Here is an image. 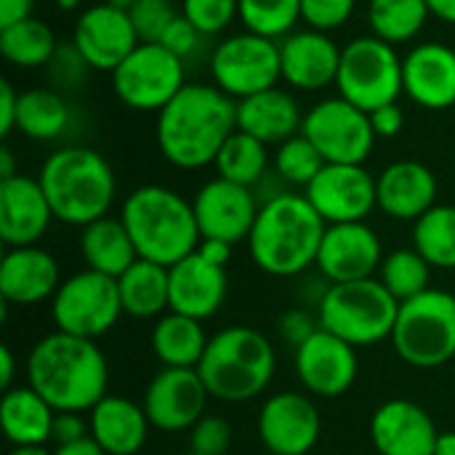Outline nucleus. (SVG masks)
Masks as SVG:
<instances>
[{
    "instance_id": "50",
    "label": "nucleus",
    "mask_w": 455,
    "mask_h": 455,
    "mask_svg": "<svg viewBox=\"0 0 455 455\" xmlns=\"http://www.w3.org/2000/svg\"><path fill=\"white\" fill-rule=\"evenodd\" d=\"M368 115H371V125H373L376 136H381V139H392L405 128V112H403V107L397 101L384 104V107H379V109H373Z\"/></svg>"
},
{
    "instance_id": "53",
    "label": "nucleus",
    "mask_w": 455,
    "mask_h": 455,
    "mask_svg": "<svg viewBox=\"0 0 455 455\" xmlns=\"http://www.w3.org/2000/svg\"><path fill=\"white\" fill-rule=\"evenodd\" d=\"M32 3L35 0H0V27L29 19L32 16Z\"/></svg>"
},
{
    "instance_id": "17",
    "label": "nucleus",
    "mask_w": 455,
    "mask_h": 455,
    "mask_svg": "<svg viewBox=\"0 0 455 455\" xmlns=\"http://www.w3.org/2000/svg\"><path fill=\"white\" fill-rule=\"evenodd\" d=\"M72 43L91 69L115 72L133 53L139 37L125 11L109 3H96L77 16Z\"/></svg>"
},
{
    "instance_id": "19",
    "label": "nucleus",
    "mask_w": 455,
    "mask_h": 455,
    "mask_svg": "<svg viewBox=\"0 0 455 455\" xmlns=\"http://www.w3.org/2000/svg\"><path fill=\"white\" fill-rule=\"evenodd\" d=\"M357 349L320 328L296 349V373L307 392L333 400L352 389L357 379Z\"/></svg>"
},
{
    "instance_id": "47",
    "label": "nucleus",
    "mask_w": 455,
    "mask_h": 455,
    "mask_svg": "<svg viewBox=\"0 0 455 455\" xmlns=\"http://www.w3.org/2000/svg\"><path fill=\"white\" fill-rule=\"evenodd\" d=\"M203 37H205V35H203L187 16L179 13V16L171 21V27L165 29L160 45H165V48H168L171 53H176L179 59H189L192 53H197Z\"/></svg>"
},
{
    "instance_id": "51",
    "label": "nucleus",
    "mask_w": 455,
    "mask_h": 455,
    "mask_svg": "<svg viewBox=\"0 0 455 455\" xmlns=\"http://www.w3.org/2000/svg\"><path fill=\"white\" fill-rule=\"evenodd\" d=\"M16 115H19V93L8 80L0 83V136L5 139L16 128Z\"/></svg>"
},
{
    "instance_id": "22",
    "label": "nucleus",
    "mask_w": 455,
    "mask_h": 455,
    "mask_svg": "<svg viewBox=\"0 0 455 455\" xmlns=\"http://www.w3.org/2000/svg\"><path fill=\"white\" fill-rule=\"evenodd\" d=\"M437 437L432 416L411 400H389L371 419V440L379 455H435Z\"/></svg>"
},
{
    "instance_id": "4",
    "label": "nucleus",
    "mask_w": 455,
    "mask_h": 455,
    "mask_svg": "<svg viewBox=\"0 0 455 455\" xmlns=\"http://www.w3.org/2000/svg\"><path fill=\"white\" fill-rule=\"evenodd\" d=\"M37 181L59 221L88 227L104 216L117 195V179L104 155L91 147H61L51 152Z\"/></svg>"
},
{
    "instance_id": "31",
    "label": "nucleus",
    "mask_w": 455,
    "mask_h": 455,
    "mask_svg": "<svg viewBox=\"0 0 455 455\" xmlns=\"http://www.w3.org/2000/svg\"><path fill=\"white\" fill-rule=\"evenodd\" d=\"M80 253H83L88 269L109 275L115 280L139 261L136 245H133L123 219H112V216H104V219L83 227Z\"/></svg>"
},
{
    "instance_id": "33",
    "label": "nucleus",
    "mask_w": 455,
    "mask_h": 455,
    "mask_svg": "<svg viewBox=\"0 0 455 455\" xmlns=\"http://www.w3.org/2000/svg\"><path fill=\"white\" fill-rule=\"evenodd\" d=\"M208 341L203 323L179 312L163 315L152 328V349L165 368H197Z\"/></svg>"
},
{
    "instance_id": "23",
    "label": "nucleus",
    "mask_w": 455,
    "mask_h": 455,
    "mask_svg": "<svg viewBox=\"0 0 455 455\" xmlns=\"http://www.w3.org/2000/svg\"><path fill=\"white\" fill-rule=\"evenodd\" d=\"M53 219L56 216L37 179L19 173L0 181V240L8 248L35 245Z\"/></svg>"
},
{
    "instance_id": "16",
    "label": "nucleus",
    "mask_w": 455,
    "mask_h": 455,
    "mask_svg": "<svg viewBox=\"0 0 455 455\" xmlns=\"http://www.w3.org/2000/svg\"><path fill=\"white\" fill-rule=\"evenodd\" d=\"M192 208L203 240H224L235 245L248 240L261 205H256L251 187H240L219 176L200 187Z\"/></svg>"
},
{
    "instance_id": "45",
    "label": "nucleus",
    "mask_w": 455,
    "mask_h": 455,
    "mask_svg": "<svg viewBox=\"0 0 455 455\" xmlns=\"http://www.w3.org/2000/svg\"><path fill=\"white\" fill-rule=\"evenodd\" d=\"M189 432L192 453L197 455H227L232 445V427L221 416H203Z\"/></svg>"
},
{
    "instance_id": "6",
    "label": "nucleus",
    "mask_w": 455,
    "mask_h": 455,
    "mask_svg": "<svg viewBox=\"0 0 455 455\" xmlns=\"http://www.w3.org/2000/svg\"><path fill=\"white\" fill-rule=\"evenodd\" d=\"M197 373L213 400L248 403L272 384L275 349L256 328H224L208 341Z\"/></svg>"
},
{
    "instance_id": "57",
    "label": "nucleus",
    "mask_w": 455,
    "mask_h": 455,
    "mask_svg": "<svg viewBox=\"0 0 455 455\" xmlns=\"http://www.w3.org/2000/svg\"><path fill=\"white\" fill-rule=\"evenodd\" d=\"M13 176H19V173H16L13 155H11V149H8V147H3V149H0V181L13 179Z\"/></svg>"
},
{
    "instance_id": "2",
    "label": "nucleus",
    "mask_w": 455,
    "mask_h": 455,
    "mask_svg": "<svg viewBox=\"0 0 455 455\" xmlns=\"http://www.w3.org/2000/svg\"><path fill=\"white\" fill-rule=\"evenodd\" d=\"M109 368L93 339L51 333L27 357V387L56 413H83L107 397Z\"/></svg>"
},
{
    "instance_id": "13",
    "label": "nucleus",
    "mask_w": 455,
    "mask_h": 455,
    "mask_svg": "<svg viewBox=\"0 0 455 455\" xmlns=\"http://www.w3.org/2000/svg\"><path fill=\"white\" fill-rule=\"evenodd\" d=\"M301 133L315 144L325 163L363 165L376 144L371 115L347 99H325L304 115Z\"/></svg>"
},
{
    "instance_id": "25",
    "label": "nucleus",
    "mask_w": 455,
    "mask_h": 455,
    "mask_svg": "<svg viewBox=\"0 0 455 455\" xmlns=\"http://www.w3.org/2000/svg\"><path fill=\"white\" fill-rule=\"evenodd\" d=\"M59 285H61L59 264L48 251L37 245L5 251L0 261V296L5 304H19V307L40 304L56 296Z\"/></svg>"
},
{
    "instance_id": "61",
    "label": "nucleus",
    "mask_w": 455,
    "mask_h": 455,
    "mask_svg": "<svg viewBox=\"0 0 455 455\" xmlns=\"http://www.w3.org/2000/svg\"><path fill=\"white\" fill-rule=\"evenodd\" d=\"M80 3H83V0H56V5H59L61 11H75V8H80Z\"/></svg>"
},
{
    "instance_id": "1",
    "label": "nucleus",
    "mask_w": 455,
    "mask_h": 455,
    "mask_svg": "<svg viewBox=\"0 0 455 455\" xmlns=\"http://www.w3.org/2000/svg\"><path fill=\"white\" fill-rule=\"evenodd\" d=\"M237 131V101L208 83H187L179 96L157 112V147L163 157L197 171L216 163L224 141Z\"/></svg>"
},
{
    "instance_id": "54",
    "label": "nucleus",
    "mask_w": 455,
    "mask_h": 455,
    "mask_svg": "<svg viewBox=\"0 0 455 455\" xmlns=\"http://www.w3.org/2000/svg\"><path fill=\"white\" fill-rule=\"evenodd\" d=\"M53 455H107L104 448L88 435L83 440H75V443H67V445H56Z\"/></svg>"
},
{
    "instance_id": "42",
    "label": "nucleus",
    "mask_w": 455,
    "mask_h": 455,
    "mask_svg": "<svg viewBox=\"0 0 455 455\" xmlns=\"http://www.w3.org/2000/svg\"><path fill=\"white\" fill-rule=\"evenodd\" d=\"M181 16H187L205 37L219 35L240 19V0H181Z\"/></svg>"
},
{
    "instance_id": "41",
    "label": "nucleus",
    "mask_w": 455,
    "mask_h": 455,
    "mask_svg": "<svg viewBox=\"0 0 455 455\" xmlns=\"http://www.w3.org/2000/svg\"><path fill=\"white\" fill-rule=\"evenodd\" d=\"M323 165H325L323 155L315 149V144L304 133H296L288 141L277 144L275 168L293 187H304L307 189L312 184V179L323 171Z\"/></svg>"
},
{
    "instance_id": "10",
    "label": "nucleus",
    "mask_w": 455,
    "mask_h": 455,
    "mask_svg": "<svg viewBox=\"0 0 455 455\" xmlns=\"http://www.w3.org/2000/svg\"><path fill=\"white\" fill-rule=\"evenodd\" d=\"M187 85L184 59L160 43H139L112 72L117 99L136 112H160Z\"/></svg>"
},
{
    "instance_id": "26",
    "label": "nucleus",
    "mask_w": 455,
    "mask_h": 455,
    "mask_svg": "<svg viewBox=\"0 0 455 455\" xmlns=\"http://www.w3.org/2000/svg\"><path fill=\"white\" fill-rule=\"evenodd\" d=\"M379 208L400 221H419L437 200V176L419 160H397L376 179Z\"/></svg>"
},
{
    "instance_id": "37",
    "label": "nucleus",
    "mask_w": 455,
    "mask_h": 455,
    "mask_svg": "<svg viewBox=\"0 0 455 455\" xmlns=\"http://www.w3.org/2000/svg\"><path fill=\"white\" fill-rule=\"evenodd\" d=\"M213 165H216L221 179L240 184V187H253L261 181V176L269 165V152H267L264 141H259L256 136L237 128L224 141Z\"/></svg>"
},
{
    "instance_id": "29",
    "label": "nucleus",
    "mask_w": 455,
    "mask_h": 455,
    "mask_svg": "<svg viewBox=\"0 0 455 455\" xmlns=\"http://www.w3.org/2000/svg\"><path fill=\"white\" fill-rule=\"evenodd\" d=\"M88 427L91 437L107 455H136L144 448L152 424L144 413V405L107 395L91 408Z\"/></svg>"
},
{
    "instance_id": "7",
    "label": "nucleus",
    "mask_w": 455,
    "mask_h": 455,
    "mask_svg": "<svg viewBox=\"0 0 455 455\" xmlns=\"http://www.w3.org/2000/svg\"><path fill=\"white\" fill-rule=\"evenodd\" d=\"M397 315L400 301L373 277L333 283L320 299V328L344 339L355 349L392 339Z\"/></svg>"
},
{
    "instance_id": "5",
    "label": "nucleus",
    "mask_w": 455,
    "mask_h": 455,
    "mask_svg": "<svg viewBox=\"0 0 455 455\" xmlns=\"http://www.w3.org/2000/svg\"><path fill=\"white\" fill-rule=\"evenodd\" d=\"M120 219L136 245L139 259L163 264L168 269L195 253L203 240L192 203L160 184L133 189L123 203Z\"/></svg>"
},
{
    "instance_id": "24",
    "label": "nucleus",
    "mask_w": 455,
    "mask_h": 455,
    "mask_svg": "<svg viewBox=\"0 0 455 455\" xmlns=\"http://www.w3.org/2000/svg\"><path fill=\"white\" fill-rule=\"evenodd\" d=\"M405 93L424 109L455 104V51L445 43H419L403 59Z\"/></svg>"
},
{
    "instance_id": "28",
    "label": "nucleus",
    "mask_w": 455,
    "mask_h": 455,
    "mask_svg": "<svg viewBox=\"0 0 455 455\" xmlns=\"http://www.w3.org/2000/svg\"><path fill=\"white\" fill-rule=\"evenodd\" d=\"M301 125L304 115L299 101L293 99V93L277 85L237 101V128L256 136L267 147L283 144L291 136L301 133Z\"/></svg>"
},
{
    "instance_id": "15",
    "label": "nucleus",
    "mask_w": 455,
    "mask_h": 455,
    "mask_svg": "<svg viewBox=\"0 0 455 455\" xmlns=\"http://www.w3.org/2000/svg\"><path fill=\"white\" fill-rule=\"evenodd\" d=\"M208 397L197 368H163L149 381L141 405L155 429L187 432L203 419Z\"/></svg>"
},
{
    "instance_id": "46",
    "label": "nucleus",
    "mask_w": 455,
    "mask_h": 455,
    "mask_svg": "<svg viewBox=\"0 0 455 455\" xmlns=\"http://www.w3.org/2000/svg\"><path fill=\"white\" fill-rule=\"evenodd\" d=\"M88 61L83 59V53L75 48V43L69 45H59L53 59L48 61V75L53 80L56 88H77L85 75H88Z\"/></svg>"
},
{
    "instance_id": "39",
    "label": "nucleus",
    "mask_w": 455,
    "mask_h": 455,
    "mask_svg": "<svg viewBox=\"0 0 455 455\" xmlns=\"http://www.w3.org/2000/svg\"><path fill=\"white\" fill-rule=\"evenodd\" d=\"M432 267L416 248H400L381 264V283L403 304L429 291Z\"/></svg>"
},
{
    "instance_id": "32",
    "label": "nucleus",
    "mask_w": 455,
    "mask_h": 455,
    "mask_svg": "<svg viewBox=\"0 0 455 455\" xmlns=\"http://www.w3.org/2000/svg\"><path fill=\"white\" fill-rule=\"evenodd\" d=\"M117 288L123 312L136 320H152L171 309V269L163 264L139 259L117 277Z\"/></svg>"
},
{
    "instance_id": "55",
    "label": "nucleus",
    "mask_w": 455,
    "mask_h": 455,
    "mask_svg": "<svg viewBox=\"0 0 455 455\" xmlns=\"http://www.w3.org/2000/svg\"><path fill=\"white\" fill-rule=\"evenodd\" d=\"M13 376H16V363L11 347H0V389L8 392L13 389Z\"/></svg>"
},
{
    "instance_id": "27",
    "label": "nucleus",
    "mask_w": 455,
    "mask_h": 455,
    "mask_svg": "<svg viewBox=\"0 0 455 455\" xmlns=\"http://www.w3.org/2000/svg\"><path fill=\"white\" fill-rule=\"evenodd\" d=\"M227 299V267L205 261L197 251L171 267V312L208 320Z\"/></svg>"
},
{
    "instance_id": "44",
    "label": "nucleus",
    "mask_w": 455,
    "mask_h": 455,
    "mask_svg": "<svg viewBox=\"0 0 455 455\" xmlns=\"http://www.w3.org/2000/svg\"><path fill=\"white\" fill-rule=\"evenodd\" d=\"M357 0H301V21L309 29L333 32L355 13Z\"/></svg>"
},
{
    "instance_id": "12",
    "label": "nucleus",
    "mask_w": 455,
    "mask_h": 455,
    "mask_svg": "<svg viewBox=\"0 0 455 455\" xmlns=\"http://www.w3.org/2000/svg\"><path fill=\"white\" fill-rule=\"evenodd\" d=\"M211 77L213 85L235 101L275 88L283 80L280 43L248 29L232 35L216 45L211 56Z\"/></svg>"
},
{
    "instance_id": "48",
    "label": "nucleus",
    "mask_w": 455,
    "mask_h": 455,
    "mask_svg": "<svg viewBox=\"0 0 455 455\" xmlns=\"http://www.w3.org/2000/svg\"><path fill=\"white\" fill-rule=\"evenodd\" d=\"M280 331H283V339L299 349V347H301L304 341H309L320 328L315 325V320H312L307 312H301V309H291V312L280 320Z\"/></svg>"
},
{
    "instance_id": "34",
    "label": "nucleus",
    "mask_w": 455,
    "mask_h": 455,
    "mask_svg": "<svg viewBox=\"0 0 455 455\" xmlns=\"http://www.w3.org/2000/svg\"><path fill=\"white\" fill-rule=\"evenodd\" d=\"M69 107L59 91L51 88H29L19 93V115L16 128L32 141H53L69 125Z\"/></svg>"
},
{
    "instance_id": "56",
    "label": "nucleus",
    "mask_w": 455,
    "mask_h": 455,
    "mask_svg": "<svg viewBox=\"0 0 455 455\" xmlns=\"http://www.w3.org/2000/svg\"><path fill=\"white\" fill-rule=\"evenodd\" d=\"M429 13L445 24H455V0H427Z\"/></svg>"
},
{
    "instance_id": "21",
    "label": "nucleus",
    "mask_w": 455,
    "mask_h": 455,
    "mask_svg": "<svg viewBox=\"0 0 455 455\" xmlns=\"http://www.w3.org/2000/svg\"><path fill=\"white\" fill-rule=\"evenodd\" d=\"M283 80L299 91H320L336 85L341 48L328 32L296 29L280 40Z\"/></svg>"
},
{
    "instance_id": "49",
    "label": "nucleus",
    "mask_w": 455,
    "mask_h": 455,
    "mask_svg": "<svg viewBox=\"0 0 455 455\" xmlns=\"http://www.w3.org/2000/svg\"><path fill=\"white\" fill-rule=\"evenodd\" d=\"M91 435V427L83 421L80 413H56L53 416V427H51V440L56 445H67L75 440H83Z\"/></svg>"
},
{
    "instance_id": "3",
    "label": "nucleus",
    "mask_w": 455,
    "mask_h": 455,
    "mask_svg": "<svg viewBox=\"0 0 455 455\" xmlns=\"http://www.w3.org/2000/svg\"><path fill=\"white\" fill-rule=\"evenodd\" d=\"M325 219L312 208L307 195L283 192L269 197L248 235L253 264L275 277H296L312 264L325 237Z\"/></svg>"
},
{
    "instance_id": "63",
    "label": "nucleus",
    "mask_w": 455,
    "mask_h": 455,
    "mask_svg": "<svg viewBox=\"0 0 455 455\" xmlns=\"http://www.w3.org/2000/svg\"><path fill=\"white\" fill-rule=\"evenodd\" d=\"M171 3H176V0H171ZM179 3H181V0H179Z\"/></svg>"
},
{
    "instance_id": "43",
    "label": "nucleus",
    "mask_w": 455,
    "mask_h": 455,
    "mask_svg": "<svg viewBox=\"0 0 455 455\" xmlns=\"http://www.w3.org/2000/svg\"><path fill=\"white\" fill-rule=\"evenodd\" d=\"M131 24L139 43H160L171 21L179 16L171 0H139L131 11Z\"/></svg>"
},
{
    "instance_id": "58",
    "label": "nucleus",
    "mask_w": 455,
    "mask_h": 455,
    "mask_svg": "<svg viewBox=\"0 0 455 455\" xmlns=\"http://www.w3.org/2000/svg\"><path fill=\"white\" fill-rule=\"evenodd\" d=\"M435 455H455V432H440Z\"/></svg>"
},
{
    "instance_id": "9",
    "label": "nucleus",
    "mask_w": 455,
    "mask_h": 455,
    "mask_svg": "<svg viewBox=\"0 0 455 455\" xmlns=\"http://www.w3.org/2000/svg\"><path fill=\"white\" fill-rule=\"evenodd\" d=\"M336 88L341 99L365 112H373L384 104H395L405 91L403 56L397 53V45L376 35L349 40L341 48Z\"/></svg>"
},
{
    "instance_id": "60",
    "label": "nucleus",
    "mask_w": 455,
    "mask_h": 455,
    "mask_svg": "<svg viewBox=\"0 0 455 455\" xmlns=\"http://www.w3.org/2000/svg\"><path fill=\"white\" fill-rule=\"evenodd\" d=\"M104 3H109V5H115V8H120V11H125V13H128L139 0H104Z\"/></svg>"
},
{
    "instance_id": "38",
    "label": "nucleus",
    "mask_w": 455,
    "mask_h": 455,
    "mask_svg": "<svg viewBox=\"0 0 455 455\" xmlns=\"http://www.w3.org/2000/svg\"><path fill=\"white\" fill-rule=\"evenodd\" d=\"M413 248L429 267L455 269V205H435L416 221Z\"/></svg>"
},
{
    "instance_id": "18",
    "label": "nucleus",
    "mask_w": 455,
    "mask_h": 455,
    "mask_svg": "<svg viewBox=\"0 0 455 455\" xmlns=\"http://www.w3.org/2000/svg\"><path fill=\"white\" fill-rule=\"evenodd\" d=\"M320 413L307 395L277 392L259 413V437L269 455H307L320 440Z\"/></svg>"
},
{
    "instance_id": "36",
    "label": "nucleus",
    "mask_w": 455,
    "mask_h": 455,
    "mask_svg": "<svg viewBox=\"0 0 455 455\" xmlns=\"http://www.w3.org/2000/svg\"><path fill=\"white\" fill-rule=\"evenodd\" d=\"M427 0H371L368 3V21L376 37L400 45L413 40L427 19H429Z\"/></svg>"
},
{
    "instance_id": "59",
    "label": "nucleus",
    "mask_w": 455,
    "mask_h": 455,
    "mask_svg": "<svg viewBox=\"0 0 455 455\" xmlns=\"http://www.w3.org/2000/svg\"><path fill=\"white\" fill-rule=\"evenodd\" d=\"M8 455H53V453H48L45 448H13Z\"/></svg>"
},
{
    "instance_id": "14",
    "label": "nucleus",
    "mask_w": 455,
    "mask_h": 455,
    "mask_svg": "<svg viewBox=\"0 0 455 455\" xmlns=\"http://www.w3.org/2000/svg\"><path fill=\"white\" fill-rule=\"evenodd\" d=\"M312 208L325 219V224L363 221L376 205V179L363 165H333L325 163L323 171L304 189Z\"/></svg>"
},
{
    "instance_id": "20",
    "label": "nucleus",
    "mask_w": 455,
    "mask_h": 455,
    "mask_svg": "<svg viewBox=\"0 0 455 455\" xmlns=\"http://www.w3.org/2000/svg\"><path fill=\"white\" fill-rule=\"evenodd\" d=\"M381 264V240L365 221L328 224L317 253V267L331 285L373 277Z\"/></svg>"
},
{
    "instance_id": "11",
    "label": "nucleus",
    "mask_w": 455,
    "mask_h": 455,
    "mask_svg": "<svg viewBox=\"0 0 455 455\" xmlns=\"http://www.w3.org/2000/svg\"><path fill=\"white\" fill-rule=\"evenodd\" d=\"M123 315V299L117 280L93 269H83L72 277H67L51 307V317L56 331L83 336V339H99L107 331L115 328V323Z\"/></svg>"
},
{
    "instance_id": "40",
    "label": "nucleus",
    "mask_w": 455,
    "mask_h": 455,
    "mask_svg": "<svg viewBox=\"0 0 455 455\" xmlns=\"http://www.w3.org/2000/svg\"><path fill=\"white\" fill-rule=\"evenodd\" d=\"M240 21L253 35L283 40L301 21V0H240Z\"/></svg>"
},
{
    "instance_id": "8",
    "label": "nucleus",
    "mask_w": 455,
    "mask_h": 455,
    "mask_svg": "<svg viewBox=\"0 0 455 455\" xmlns=\"http://www.w3.org/2000/svg\"><path fill=\"white\" fill-rule=\"evenodd\" d=\"M397 357L413 368H440L455 357V296L429 288L403 301L392 331Z\"/></svg>"
},
{
    "instance_id": "35",
    "label": "nucleus",
    "mask_w": 455,
    "mask_h": 455,
    "mask_svg": "<svg viewBox=\"0 0 455 455\" xmlns=\"http://www.w3.org/2000/svg\"><path fill=\"white\" fill-rule=\"evenodd\" d=\"M56 48H59V43H56L51 27L35 16L21 19L8 27H0V53L13 67H21V69L48 67Z\"/></svg>"
},
{
    "instance_id": "52",
    "label": "nucleus",
    "mask_w": 455,
    "mask_h": 455,
    "mask_svg": "<svg viewBox=\"0 0 455 455\" xmlns=\"http://www.w3.org/2000/svg\"><path fill=\"white\" fill-rule=\"evenodd\" d=\"M197 253L205 261L216 264V267H227L229 259H232V243H224V240H200Z\"/></svg>"
},
{
    "instance_id": "62",
    "label": "nucleus",
    "mask_w": 455,
    "mask_h": 455,
    "mask_svg": "<svg viewBox=\"0 0 455 455\" xmlns=\"http://www.w3.org/2000/svg\"><path fill=\"white\" fill-rule=\"evenodd\" d=\"M184 455H197V453H192V451H189V453H184Z\"/></svg>"
},
{
    "instance_id": "30",
    "label": "nucleus",
    "mask_w": 455,
    "mask_h": 455,
    "mask_svg": "<svg viewBox=\"0 0 455 455\" xmlns=\"http://www.w3.org/2000/svg\"><path fill=\"white\" fill-rule=\"evenodd\" d=\"M56 411L32 389L13 387L0 403V427L13 448H45Z\"/></svg>"
}]
</instances>
